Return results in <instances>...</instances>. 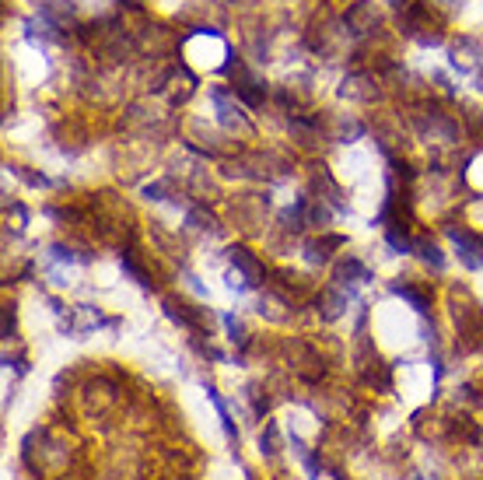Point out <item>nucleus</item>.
Returning <instances> with one entry per match:
<instances>
[{
    "label": "nucleus",
    "instance_id": "2",
    "mask_svg": "<svg viewBox=\"0 0 483 480\" xmlns=\"http://www.w3.org/2000/svg\"><path fill=\"white\" fill-rule=\"evenodd\" d=\"M393 291H396L400 298H406L417 312H427V298H424L420 291H413V287H406V284H393Z\"/></svg>",
    "mask_w": 483,
    "mask_h": 480
},
{
    "label": "nucleus",
    "instance_id": "3",
    "mask_svg": "<svg viewBox=\"0 0 483 480\" xmlns=\"http://www.w3.org/2000/svg\"><path fill=\"white\" fill-rule=\"evenodd\" d=\"M417 252H420V260H424V263H431V267H438V270L445 267V260H442V252H438V245H431V242H417Z\"/></svg>",
    "mask_w": 483,
    "mask_h": 480
},
{
    "label": "nucleus",
    "instance_id": "1",
    "mask_svg": "<svg viewBox=\"0 0 483 480\" xmlns=\"http://www.w3.org/2000/svg\"><path fill=\"white\" fill-rule=\"evenodd\" d=\"M232 263H235L242 274H245V284H259V280H263V267L256 263V256H252L249 249L235 245V249H232Z\"/></svg>",
    "mask_w": 483,
    "mask_h": 480
},
{
    "label": "nucleus",
    "instance_id": "4",
    "mask_svg": "<svg viewBox=\"0 0 483 480\" xmlns=\"http://www.w3.org/2000/svg\"><path fill=\"white\" fill-rule=\"evenodd\" d=\"M340 277H368V270H364L361 263H354V260H350V263H343V267H340Z\"/></svg>",
    "mask_w": 483,
    "mask_h": 480
}]
</instances>
